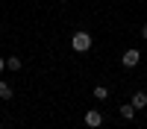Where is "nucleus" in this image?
I'll return each mask as SVG.
<instances>
[{
    "instance_id": "1",
    "label": "nucleus",
    "mask_w": 147,
    "mask_h": 129,
    "mask_svg": "<svg viewBox=\"0 0 147 129\" xmlns=\"http://www.w3.org/2000/svg\"><path fill=\"white\" fill-rule=\"evenodd\" d=\"M71 47H74V53H88L91 50V35L85 29H77L74 38H71Z\"/></svg>"
},
{
    "instance_id": "2",
    "label": "nucleus",
    "mask_w": 147,
    "mask_h": 129,
    "mask_svg": "<svg viewBox=\"0 0 147 129\" xmlns=\"http://www.w3.org/2000/svg\"><path fill=\"white\" fill-rule=\"evenodd\" d=\"M138 62H141V50H132V47L121 56V65H124V68H136Z\"/></svg>"
},
{
    "instance_id": "3",
    "label": "nucleus",
    "mask_w": 147,
    "mask_h": 129,
    "mask_svg": "<svg viewBox=\"0 0 147 129\" xmlns=\"http://www.w3.org/2000/svg\"><path fill=\"white\" fill-rule=\"evenodd\" d=\"M82 120H85V126H88V129H97V126L103 123V114L97 112V109H91V112H85V117H82Z\"/></svg>"
},
{
    "instance_id": "4",
    "label": "nucleus",
    "mask_w": 147,
    "mask_h": 129,
    "mask_svg": "<svg viewBox=\"0 0 147 129\" xmlns=\"http://www.w3.org/2000/svg\"><path fill=\"white\" fill-rule=\"evenodd\" d=\"M132 106H136V109H144V106H147V91H136V94H132V100H129Z\"/></svg>"
},
{
    "instance_id": "5",
    "label": "nucleus",
    "mask_w": 147,
    "mask_h": 129,
    "mask_svg": "<svg viewBox=\"0 0 147 129\" xmlns=\"http://www.w3.org/2000/svg\"><path fill=\"white\" fill-rule=\"evenodd\" d=\"M136 106H132V103H124V106H121V117H127V120H132V117H136Z\"/></svg>"
},
{
    "instance_id": "6",
    "label": "nucleus",
    "mask_w": 147,
    "mask_h": 129,
    "mask_svg": "<svg viewBox=\"0 0 147 129\" xmlns=\"http://www.w3.org/2000/svg\"><path fill=\"white\" fill-rule=\"evenodd\" d=\"M0 100H12V85L9 82H0Z\"/></svg>"
},
{
    "instance_id": "7",
    "label": "nucleus",
    "mask_w": 147,
    "mask_h": 129,
    "mask_svg": "<svg viewBox=\"0 0 147 129\" xmlns=\"http://www.w3.org/2000/svg\"><path fill=\"white\" fill-rule=\"evenodd\" d=\"M6 68H9V70H21V59H18V56H9V59H6Z\"/></svg>"
},
{
    "instance_id": "8",
    "label": "nucleus",
    "mask_w": 147,
    "mask_h": 129,
    "mask_svg": "<svg viewBox=\"0 0 147 129\" xmlns=\"http://www.w3.org/2000/svg\"><path fill=\"white\" fill-rule=\"evenodd\" d=\"M106 97H109V88L106 85H97L94 88V100H106Z\"/></svg>"
},
{
    "instance_id": "9",
    "label": "nucleus",
    "mask_w": 147,
    "mask_h": 129,
    "mask_svg": "<svg viewBox=\"0 0 147 129\" xmlns=\"http://www.w3.org/2000/svg\"><path fill=\"white\" fill-rule=\"evenodd\" d=\"M3 70H6V59L0 56V74H3Z\"/></svg>"
},
{
    "instance_id": "10",
    "label": "nucleus",
    "mask_w": 147,
    "mask_h": 129,
    "mask_svg": "<svg viewBox=\"0 0 147 129\" xmlns=\"http://www.w3.org/2000/svg\"><path fill=\"white\" fill-rule=\"evenodd\" d=\"M141 38H147V23H144V27H141Z\"/></svg>"
},
{
    "instance_id": "11",
    "label": "nucleus",
    "mask_w": 147,
    "mask_h": 129,
    "mask_svg": "<svg viewBox=\"0 0 147 129\" xmlns=\"http://www.w3.org/2000/svg\"><path fill=\"white\" fill-rule=\"evenodd\" d=\"M0 129H3V126H0Z\"/></svg>"
}]
</instances>
